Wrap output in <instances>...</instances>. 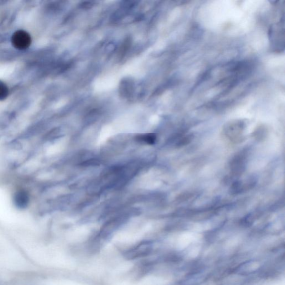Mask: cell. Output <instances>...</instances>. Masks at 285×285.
<instances>
[{
	"instance_id": "6da1fadb",
	"label": "cell",
	"mask_w": 285,
	"mask_h": 285,
	"mask_svg": "<svg viewBox=\"0 0 285 285\" xmlns=\"http://www.w3.org/2000/svg\"><path fill=\"white\" fill-rule=\"evenodd\" d=\"M11 42L15 49L22 50L29 47L32 44V38L28 33L19 30L12 35Z\"/></svg>"
},
{
	"instance_id": "7a4b0ae2",
	"label": "cell",
	"mask_w": 285,
	"mask_h": 285,
	"mask_svg": "<svg viewBox=\"0 0 285 285\" xmlns=\"http://www.w3.org/2000/svg\"><path fill=\"white\" fill-rule=\"evenodd\" d=\"M29 194L25 191H20L14 197L15 204L20 209H25L29 203Z\"/></svg>"
},
{
	"instance_id": "277c9868",
	"label": "cell",
	"mask_w": 285,
	"mask_h": 285,
	"mask_svg": "<svg viewBox=\"0 0 285 285\" xmlns=\"http://www.w3.org/2000/svg\"><path fill=\"white\" fill-rule=\"evenodd\" d=\"M155 139H156V137H155V135L153 134H148L139 137V140L146 142L148 144H153L155 141Z\"/></svg>"
},
{
	"instance_id": "3957f363",
	"label": "cell",
	"mask_w": 285,
	"mask_h": 285,
	"mask_svg": "<svg viewBox=\"0 0 285 285\" xmlns=\"http://www.w3.org/2000/svg\"><path fill=\"white\" fill-rule=\"evenodd\" d=\"M9 94L8 86L2 80H0V101L6 100Z\"/></svg>"
}]
</instances>
